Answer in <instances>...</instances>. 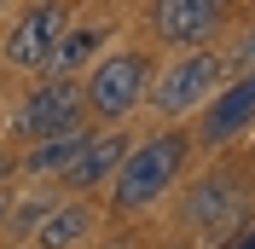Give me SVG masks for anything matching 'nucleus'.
I'll list each match as a JSON object with an SVG mask.
<instances>
[{
    "instance_id": "f257e3e1",
    "label": "nucleus",
    "mask_w": 255,
    "mask_h": 249,
    "mask_svg": "<svg viewBox=\"0 0 255 249\" xmlns=\"http://www.w3.org/2000/svg\"><path fill=\"white\" fill-rule=\"evenodd\" d=\"M186 151H191V139L180 133V127L151 133V139H139V145H128L122 168L111 174V203H116V209H145V203H157L162 191L174 186Z\"/></svg>"
},
{
    "instance_id": "f03ea898",
    "label": "nucleus",
    "mask_w": 255,
    "mask_h": 249,
    "mask_svg": "<svg viewBox=\"0 0 255 249\" xmlns=\"http://www.w3.org/2000/svg\"><path fill=\"white\" fill-rule=\"evenodd\" d=\"M221 76H226V58L221 52H186V58L162 64V76L145 87V105L157 116H186V110L209 105L221 93Z\"/></svg>"
},
{
    "instance_id": "7ed1b4c3",
    "label": "nucleus",
    "mask_w": 255,
    "mask_h": 249,
    "mask_svg": "<svg viewBox=\"0 0 255 249\" xmlns=\"http://www.w3.org/2000/svg\"><path fill=\"white\" fill-rule=\"evenodd\" d=\"M145 87H151V64H145V52H133V47L99 58L93 70H87V81H81L87 110H93L99 122H122L133 105H145Z\"/></svg>"
},
{
    "instance_id": "20e7f679",
    "label": "nucleus",
    "mask_w": 255,
    "mask_h": 249,
    "mask_svg": "<svg viewBox=\"0 0 255 249\" xmlns=\"http://www.w3.org/2000/svg\"><path fill=\"white\" fill-rule=\"evenodd\" d=\"M87 116V93H81L76 76H47L12 116L17 139H41V133H58V127H76Z\"/></svg>"
},
{
    "instance_id": "39448f33",
    "label": "nucleus",
    "mask_w": 255,
    "mask_h": 249,
    "mask_svg": "<svg viewBox=\"0 0 255 249\" xmlns=\"http://www.w3.org/2000/svg\"><path fill=\"white\" fill-rule=\"evenodd\" d=\"M58 35H64V0H41V6H29L23 23L6 35V64H17V70H47Z\"/></svg>"
},
{
    "instance_id": "423d86ee",
    "label": "nucleus",
    "mask_w": 255,
    "mask_h": 249,
    "mask_svg": "<svg viewBox=\"0 0 255 249\" xmlns=\"http://www.w3.org/2000/svg\"><path fill=\"white\" fill-rule=\"evenodd\" d=\"M238 209H244V191H238V174H226V168H215V174H203L197 186L186 191V226L191 232H226L232 220H238Z\"/></svg>"
},
{
    "instance_id": "0eeeda50",
    "label": "nucleus",
    "mask_w": 255,
    "mask_h": 249,
    "mask_svg": "<svg viewBox=\"0 0 255 249\" xmlns=\"http://www.w3.org/2000/svg\"><path fill=\"white\" fill-rule=\"evenodd\" d=\"M226 0H151V29L174 47H203L221 23Z\"/></svg>"
},
{
    "instance_id": "6e6552de",
    "label": "nucleus",
    "mask_w": 255,
    "mask_h": 249,
    "mask_svg": "<svg viewBox=\"0 0 255 249\" xmlns=\"http://www.w3.org/2000/svg\"><path fill=\"white\" fill-rule=\"evenodd\" d=\"M250 122H255V70H244L221 99H209L197 133H203V145H221V139H232L238 127H250Z\"/></svg>"
},
{
    "instance_id": "1a4fd4ad",
    "label": "nucleus",
    "mask_w": 255,
    "mask_h": 249,
    "mask_svg": "<svg viewBox=\"0 0 255 249\" xmlns=\"http://www.w3.org/2000/svg\"><path fill=\"white\" fill-rule=\"evenodd\" d=\"M93 139H99V127H87V122L58 127V133H41V139H35V151L23 156V168H29V174H58V180H64V168H70V162H76Z\"/></svg>"
},
{
    "instance_id": "9d476101",
    "label": "nucleus",
    "mask_w": 255,
    "mask_h": 249,
    "mask_svg": "<svg viewBox=\"0 0 255 249\" xmlns=\"http://www.w3.org/2000/svg\"><path fill=\"white\" fill-rule=\"evenodd\" d=\"M128 145H133V139H122V133H99V139L64 168V186H70V191H87V186H99V180H111V174L122 168Z\"/></svg>"
},
{
    "instance_id": "9b49d317",
    "label": "nucleus",
    "mask_w": 255,
    "mask_h": 249,
    "mask_svg": "<svg viewBox=\"0 0 255 249\" xmlns=\"http://www.w3.org/2000/svg\"><path fill=\"white\" fill-rule=\"evenodd\" d=\"M81 238H93V209L87 203H58L35 220V249H76Z\"/></svg>"
},
{
    "instance_id": "f8f14e48",
    "label": "nucleus",
    "mask_w": 255,
    "mask_h": 249,
    "mask_svg": "<svg viewBox=\"0 0 255 249\" xmlns=\"http://www.w3.org/2000/svg\"><path fill=\"white\" fill-rule=\"evenodd\" d=\"M105 35H111L105 23H81V29L58 35V47H52V58H47V70H41V76H70V70H81V64L105 47Z\"/></svg>"
},
{
    "instance_id": "ddd939ff",
    "label": "nucleus",
    "mask_w": 255,
    "mask_h": 249,
    "mask_svg": "<svg viewBox=\"0 0 255 249\" xmlns=\"http://www.w3.org/2000/svg\"><path fill=\"white\" fill-rule=\"evenodd\" d=\"M226 70H238V76H244V70H255V29H244L238 41H232V52H226Z\"/></svg>"
},
{
    "instance_id": "4468645a",
    "label": "nucleus",
    "mask_w": 255,
    "mask_h": 249,
    "mask_svg": "<svg viewBox=\"0 0 255 249\" xmlns=\"http://www.w3.org/2000/svg\"><path fill=\"white\" fill-rule=\"evenodd\" d=\"M232 249H255V226H250V232H244V238H238Z\"/></svg>"
},
{
    "instance_id": "2eb2a0df",
    "label": "nucleus",
    "mask_w": 255,
    "mask_h": 249,
    "mask_svg": "<svg viewBox=\"0 0 255 249\" xmlns=\"http://www.w3.org/2000/svg\"><path fill=\"white\" fill-rule=\"evenodd\" d=\"M0 220H6V191H0Z\"/></svg>"
},
{
    "instance_id": "dca6fc26",
    "label": "nucleus",
    "mask_w": 255,
    "mask_h": 249,
    "mask_svg": "<svg viewBox=\"0 0 255 249\" xmlns=\"http://www.w3.org/2000/svg\"><path fill=\"white\" fill-rule=\"evenodd\" d=\"M162 249H186V244H162Z\"/></svg>"
},
{
    "instance_id": "f3484780",
    "label": "nucleus",
    "mask_w": 255,
    "mask_h": 249,
    "mask_svg": "<svg viewBox=\"0 0 255 249\" xmlns=\"http://www.w3.org/2000/svg\"><path fill=\"white\" fill-rule=\"evenodd\" d=\"M0 6H6V0H0Z\"/></svg>"
}]
</instances>
